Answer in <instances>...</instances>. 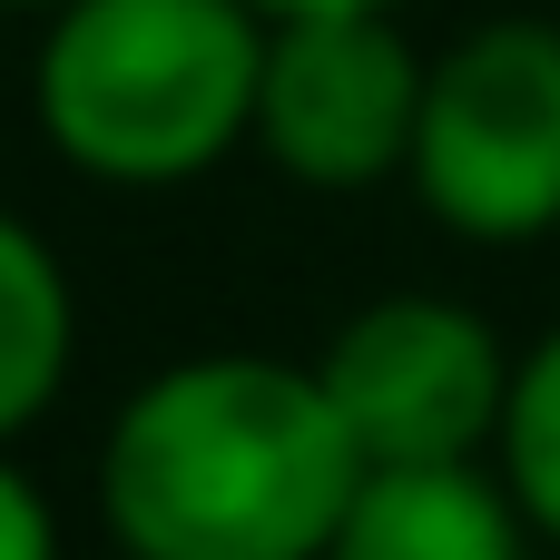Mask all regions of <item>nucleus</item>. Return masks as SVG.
<instances>
[{"mask_svg":"<svg viewBox=\"0 0 560 560\" xmlns=\"http://www.w3.org/2000/svg\"><path fill=\"white\" fill-rule=\"evenodd\" d=\"M364 453L315 364L197 354L128 394L98 502L128 560H325Z\"/></svg>","mask_w":560,"mask_h":560,"instance_id":"obj_1","label":"nucleus"},{"mask_svg":"<svg viewBox=\"0 0 560 560\" xmlns=\"http://www.w3.org/2000/svg\"><path fill=\"white\" fill-rule=\"evenodd\" d=\"M256 0H59L30 59V108L69 167L108 187H177L256 138Z\"/></svg>","mask_w":560,"mask_h":560,"instance_id":"obj_2","label":"nucleus"},{"mask_svg":"<svg viewBox=\"0 0 560 560\" xmlns=\"http://www.w3.org/2000/svg\"><path fill=\"white\" fill-rule=\"evenodd\" d=\"M413 187L453 236L512 246L560 226V30L492 20L423 69Z\"/></svg>","mask_w":560,"mask_h":560,"instance_id":"obj_3","label":"nucleus"},{"mask_svg":"<svg viewBox=\"0 0 560 560\" xmlns=\"http://www.w3.org/2000/svg\"><path fill=\"white\" fill-rule=\"evenodd\" d=\"M364 472L394 463H472L502 433V394L512 364L492 345L482 315L443 305V295H384L364 305L325 354H315Z\"/></svg>","mask_w":560,"mask_h":560,"instance_id":"obj_4","label":"nucleus"},{"mask_svg":"<svg viewBox=\"0 0 560 560\" xmlns=\"http://www.w3.org/2000/svg\"><path fill=\"white\" fill-rule=\"evenodd\" d=\"M423 59L404 49L394 10H295L266 20L256 69V138L305 187H374L413 158Z\"/></svg>","mask_w":560,"mask_h":560,"instance_id":"obj_5","label":"nucleus"},{"mask_svg":"<svg viewBox=\"0 0 560 560\" xmlns=\"http://www.w3.org/2000/svg\"><path fill=\"white\" fill-rule=\"evenodd\" d=\"M325 560H532V512L472 463H394L354 482Z\"/></svg>","mask_w":560,"mask_h":560,"instance_id":"obj_6","label":"nucleus"},{"mask_svg":"<svg viewBox=\"0 0 560 560\" xmlns=\"http://www.w3.org/2000/svg\"><path fill=\"white\" fill-rule=\"evenodd\" d=\"M69 345H79L69 276L20 217H0V443L49 413V394L69 384Z\"/></svg>","mask_w":560,"mask_h":560,"instance_id":"obj_7","label":"nucleus"},{"mask_svg":"<svg viewBox=\"0 0 560 560\" xmlns=\"http://www.w3.org/2000/svg\"><path fill=\"white\" fill-rule=\"evenodd\" d=\"M502 482L512 502L532 512V532L560 541V335H541L522 364H512V394H502Z\"/></svg>","mask_w":560,"mask_h":560,"instance_id":"obj_8","label":"nucleus"},{"mask_svg":"<svg viewBox=\"0 0 560 560\" xmlns=\"http://www.w3.org/2000/svg\"><path fill=\"white\" fill-rule=\"evenodd\" d=\"M0 560H59V532H49V502L0 463Z\"/></svg>","mask_w":560,"mask_h":560,"instance_id":"obj_9","label":"nucleus"},{"mask_svg":"<svg viewBox=\"0 0 560 560\" xmlns=\"http://www.w3.org/2000/svg\"><path fill=\"white\" fill-rule=\"evenodd\" d=\"M266 20H295V10H394V0H256Z\"/></svg>","mask_w":560,"mask_h":560,"instance_id":"obj_10","label":"nucleus"},{"mask_svg":"<svg viewBox=\"0 0 560 560\" xmlns=\"http://www.w3.org/2000/svg\"><path fill=\"white\" fill-rule=\"evenodd\" d=\"M10 10H59V0H10Z\"/></svg>","mask_w":560,"mask_h":560,"instance_id":"obj_11","label":"nucleus"}]
</instances>
